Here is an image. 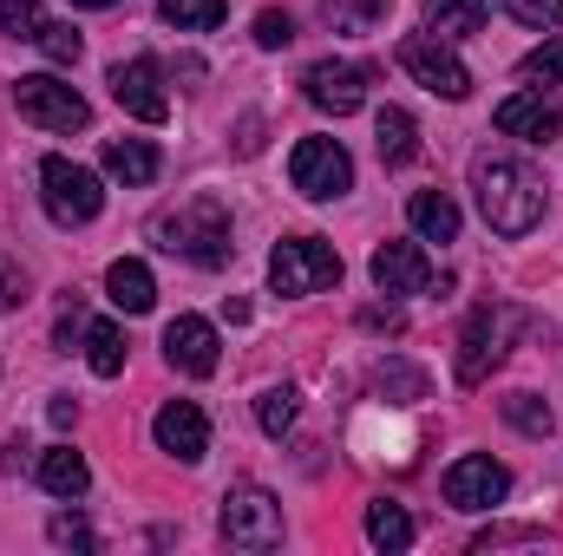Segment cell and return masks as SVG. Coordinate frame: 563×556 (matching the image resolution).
<instances>
[{"label":"cell","mask_w":563,"mask_h":556,"mask_svg":"<svg viewBox=\"0 0 563 556\" xmlns=\"http://www.w3.org/2000/svg\"><path fill=\"white\" fill-rule=\"evenodd\" d=\"M361 327H374V334H380V327H387V334H400L407 321H400V308H367V314H361Z\"/></svg>","instance_id":"cell-37"},{"label":"cell","mask_w":563,"mask_h":556,"mask_svg":"<svg viewBox=\"0 0 563 556\" xmlns=\"http://www.w3.org/2000/svg\"><path fill=\"white\" fill-rule=\"evenodd\" d=\"M518 73H525V79H563V40H544V46H531Z\"/></svg>","instance_id":"cell-33"},{"label":"cell","mask_w":563,"mask_h":556,"mask_svg":"<svg viewBox=\"0 0 563 556\" xmlns=\"http://www.w3.org/2000/svg\"><path fill=\"white\" fill-rule=\"evenodd\" d=\"M400 66L420 79L426 92H439V99H452V105L472 92V73L459 66V53H452L439 33H413V40H400Z\"/></svg>","instance_id":"cell-9"},{"label":"cell","mask_w":563,"mask_h":556,"mask_svg":"<svg viewBox=\"0 0 563 556\" xmlns=\"http://www.w3.org/2000/svg\"><path fill=\"white\" fill-rule=\"evenodd\" d=\"M505 491H511V471L492 452H465L445 465V504H459V511H492V504H505Z\"/></svg>","instance_id":"cell-10"},{"label":"cell","mask_w":563,"mask_h":556,"mask_svg":"<svg viewBox=\"0 0 563 556\" xmlns=\"http://www.w3.org/2000/svg\"><path fill=\"white\" fill-rule=\"evenodd\" d=\"M472 190H478V210H485V223L498 236H525L544 216V177L525 157H478L472 164Z\"/></svg>","instance_id":"cell-1"},{"label":"cell","mask_w":563,"mask_h":556,"mask_svg":"<svg viewBox=\"0 0 563 556\" xmlns=\"http://www.w3.org/2000/svg\"><path fill=\"white\" fill-rule=\"evenodd\" d=\"M295 413H301V393H295V387H269V393L256 400V425H263L269 438H282V432L295 425Z\"/></svg>","instance_id":"cell-27"},{"label":"cell","mask_w":563,"mask_h":556,"mask_svg":"<svg viewBox=\"0 0 563 556\" xmlns=\"http://www.w3.org/2000/svg\"><path fill=\"white\" fill-rule=\"evenodd\" d=\"M367 544H374V551H407V544H413V518H407L400 504H387V498L367 504Z\"/></svg>","instance_id":"cell-24"},{"label":"cell","mask_w":563,"mask_h":556,"mask_svg":"<svg viewBox=\"0 0 563 556\" xmlns=\"http://www.w3.org/2000/svg\"><path fill=\"white\" fill-rule=\"evenodd\" d=\"M269 281H276V294H321L341 281V256L321 236H282L269 256Z\"/></svg>","instance_id":"cell-6"},{"label":"cell","mask_w":563,"mask_h":556,"mask_svg":"<svg viewBox=\"0 0 563 556\" xmlns=\"http://www.w3.org/2000/svg\"><path fill=\"white\" fill-rule=\"evenodd\" d=\"M374 288L380 294H426L432 288V263L420 256V243H380L374 249Z\"/></svg>","instance_id":"cell-15"},{"label":"cell","mask_w":563,"mask_h":556,"mask_svg":"<svg viewBox=\"0 0 563 556\" xmlns=\"http://www.w3.org/2000/svg\"><path fill=\"white\" fill-rule=\"evenodd\" d=\"M106 294L125 308V314H144L151 301H157V281H151V269L144 263H132V256H119L112 269H106Z\"/></svg>","instance_id":"cell-20"},{"label":"cell","mask_w":563,"mask_h":556,"mask_svg":"<svg viewBox=\"0 0 563 556\" xmlns=\"http://www.w3.org/2000/svg\"><path fill=\"white\" fill-rule=\"evenodd\" d=\"M40 485H46L53 498H86L92 465H86L73 445H46V452H40Z\"/></svg>","instance_id":"cell-17"},{"label":"cell","mask_w":563,"mask_h":556,"mask_svg":"<svg viewBox=\"0 0 563 556\" xmlns=\"http://www.w3.org/2000/svg\"><path fill=\"white\" fill-rule=\"evenodd\" d=\"M13 105H20V119L40 125V132H86V125H92V105H86L66 79H53V73L20 79V86H13Z\"/></svg>","instance_id":"cell-8"},{"label":"cell","mask_w":563,"mask_h":556,"mask_svg":"<svg viewBox=\"0 0 563 556\" xmlns=\"http://www.w3.org/2000/svg\"><path fill=\"white\" fill-rule=\"evenodd\" d=\"M73 7H119V0H73Z\"/></svg>","instance_id":"cell-40"},{"label":"cell","mask_w":563,"mask_h":556,"mask_svg":"<svg viewBox=\"0 0 563 556\" xmlns=\"http://www.w3.org/2000/svg\"><path fill=\"white\" fill-rule=\"evenodd\" d=\"M288 40H295V20H288V13H276V7L256 13V46H263V53H282Z\"/></svg>","instance_id":"cell-34"},{"label":"cell","mask_w":563,"mask_h":556,"mask_svg":"<svg viewBox=\"0 0 563 556\" xmlns=\"http://www.w3.org/2000/svg\"><path fill=\"white\" fill-rule=\"evenodd\" d=\"M367 66H354V59H314L308 73H301V92H308V105L314 112H334V119H347V112H361V99H367Z\"/></svg>","instance_id":"cell-11"},{"label":"cell","mask_w":563,"mask_h":556,"mask_svg":"<svg viewBox=\"0 0 563 556\" xmlns=\"http://www.w3.org/2000/svg\"><path fill=\"white\" fill-rule=\"evenodd\" d=\"M505 419H511V425H518L525 438H544V432L558 425V413H551V407H544L538 393H511V400H505Z\"/></svg>","instance_id":"cell-28"},{"label":"cell","mask_w":563,"mask_h":556,"mask_svg":"<svg viewBox=\"0 0 563 556\" xmlns=\"http://www.w3.org/2000/svg\"><path fill=\"white\" fill-rule=\"evenodd\" d=\"M151 236H157V249H170V256H184V263H197V269H223V263L236 256V243H230V210H223L217 197H190V203L164 210V216L151 223Z\"/></svg>","instance_id":"cell-2"},{"label":"cell","mask_w":563,"mask_h":556,"mask_svg":"<svg viewBox=\"0 0 563 556\" xmlns=\"http://www.w3.org/2000/svg\"><path fill=\"white\" fill-rule=\"evenodd\" d=\"M112 99L144 119V125H164L170 119V99H164V66L157 59H119L112 66Z\"/></svg>","instance_id":"cell-12"},{"label":"cell","mask_w":563,"mask_h":556,"mask_svg":"<svg viewBox=\"0 0 563 556\" xmlns=\"http://www.w3.org/2000/svg\"><path fill=\"white\" fill-rule=\"evenodd\" d=\"M387 7L394 0H321V13H328L334 33H374L387 20Z\"/></svg>","instance_id":"cell-26"},{"label":"cell","mask_w":563,"mask_h":556,"mask_svg":"<svg viewBox=\"0 0 563 556\" xmlns=\"http://www.w3.org/2000/svg\"><path fill=\"white\" fill-rule=\"evenodd\" d=\"M498 132H505V138H525V144L558 138V105H551L544 92H511V99L498 105Z\"/></svg>","instance_id":"cell-16"},{"label":"cell","mask_w":563,"mask_h":556,"mask_svg":"<svg viewBox=\"0 0 563 556\" xmlns=\"http://www.w3.org/2000/svg\"><path fill=\"white\" fill-rule=\"evenodd\" d=\"M492 544H531V531H485V537H472V551H492Z\"/></svg>","instance_id":"cell-38"},{"label":"cell","mask_w":563,"mask_h":556,"mask_svg":"<svg viewBox=\"0 0 563 556\" xmlns=\"http://www.w3.org/2000/svg\"><path fill=\"white\" fill-rule=\"evenodd\" d=\"M0 33H7V40H40V33H46L40 0H0Z\"/></svg>","instance_id":"cell-29"},{"label":"cell","mask_w":563,"mask_h":556,"mask_svg":"<svg viewBox=\"0 0 563 556\" xmlns=\"http://www.w3.org/2000/svg\"><path fill=\"white\" fill-rule=\"evenodd\" d=\"M46 537H53V544H79V551H92V531H86V518H73V511H59V518L46 524Z\"/></svg>","instance_id":"cell-35"},{"label":"cell","mask_w":563,"mask_h":556,"mask_svg":"<svg viewBox=\"0 0 563 556\" xmlns=\"http://www.w3.org/2000/svg\"><path fill=\"white\" fill-rule=\"evenodd\" d=\"M20 301H26V281H20V269H7V263H0V314H7V308H20Z\"/></svg>","instance_id":"cell-36"},{"label":"cell","mask_w":563,"mask_h":556,"mask_svg":"<svg viewBox=\"0 0 563 556\" xmlns=\"http://www.w3.org/2000/svg\"><path fill=\"white\" fill-rule=\"evenodd\" d=\"M151 432H157V452H170L177 465H197V458L210 452V419H203L197 400H170Z\"/></svg>","instance_id":"cell-14"},{"label":"cell","mask_w":563,"mask_h":556,"mask_svg":"<svg viewBox=\"0 0 563 556\" xmlns=\"http://www.w3.org/2000/svg\"><path fill=\"white\" fill-rule=\"evenodd\" d=\"M33 46H40V53H46L53 66H73V59H79V33H73L66 20H46V33H40Z\"/></svg>","instance_id":"cell-30"},{"label":"cell","mask_w":563,"mask_h":556,"mask_svg":"<svg viewBox=\"0 0 563 556\" xmlns=\"http://www.w3.org/2000/svg\"><path fill=\"white\" fill-rule=\"evenodd\" d=\"M106 170L119 184H151L157 177V144L144 138H106Z\"/></svg>","instance_id":"cell-22"},{"label":"cell","mask_w":563,"mask_h":556,"mask_svg":"<svg viewBox=\"0 0 563 556\" xmlns=\"http://www.w3.org/2000/svg\"><path fill=\"white\" fill-rule=\"evenodd\" d=\"M164 360H170L177 374H190V380L217 374V327H210L203 314H177V321L164 327Z\"/></svg>","instance_id":"cell-13"},{"label":"cell","mask_w":563,"mask_h":556,"mask_svg":"<svg viewBox=\"0 0 563 556\" xmlns=\"http://www.w3.org/2000/svg\"><path fill=\"white\" fill-rule=\"evenodd\" d=\"M407 223L420 230V243H459V203L445 190H420L407 203Z\"/></svg>","instance_id":"cell-18"},{"label":"cell","mask_w":563,"mask_h":556,"mask_svg":"<svg viewBox=\"0 0 563 556\" xmlns=\"http://www.w3.org/2000/svg\"><path fill=\"white\" fill-rule=\"evenodd\" d=\"M511 334H518V308H472V321H465V334H459V360H452L459 387H485L492 367L505 360Z\"/></svg>","instance_id":"cell-4"},{"label":"cell","mask_w":563,"mask_h":556,"mask_svg":"<svg viewBox=\"0 0 563 556\" xmlns=\"http://www.w3.org/2000/svg\"><path fill=\"white\" fill-rule=\"evenodd\" d=\"M46 413H53V425H73V419H79V407H73V400H53Z\"/></svg>","instance_id":"cell-39"},{"label":"cell","mask_w":563,"mask_h":556,"mask_svg":"<svg viewBox=\"0 0 563 556\" xmlns=\"http://www.w3.org/2000/svg\"><path fill=\"white\" fill-rule=\"evenodd\" d=\"M86 360H92L99 380H119V374H125V334H119L112 321H92V327H86Z\"/></svg>","instance_id":"cell-23"},{"label":"cell","mask_w":563,"mask_h":556,"mask_svg":"<svg viewBox=\"0 0 563 556\" xmlns=\"http://www.w3.org/2000/svg\"><path fill=\"white\" fill-rule=\"evenodd\" d=\"M374 387H380V393H400V407H407V400H420V393H426V374H413V367H400V360H394V367H380V374H374Z\"/></svg>","instance_id":"cell-31"},{"label":"cell","mask_w":563,"mask_h":556,"mask_svg":"<svg viewBox=\"0 0 563 556\" xmlns=\"http://www.w3.org/2000/svg\"><path fill=\"white\" fill-rule=\"evenodd\" d=\"M374 138H380V157H387L394 170L420 157V125H413V112H400V105H387V112L374 119Z\"/></svg>","instance_id":"cell-21"},{"label":"cell","mask_w":563,"mask_h":556,"mask_svg":"<svg viewBox=\"0 0 563 556\" xmlns=\"http://www.w3.org/2000/svg\"><path fill=\"white\" fill-rule=\"evenodd\" d=\"M492 20V0H426V33L439 40H465Z\"/></svg>","instance_id":"cell-19"},{"label":"cell","mask_w":563,"mask_h":556,"mask_svg":"<svg viewBox=\"0 0 563 556\" xmlns=\"http://www.w3.org/2000/svg\"><path fill=\"white\" fill-rule=\"evenodd\" d=\"M505 13L511 20H525V26H563V0H505Z\"/></svg>","instance_id":"cell-32"},{"label":"cell","mask_w":563,"mask_h":556,"mask_svg":"<svg viewBox=\"0 0 563 556\" xmlns=\"http://www.w3.org/2000/svg\"><path fill=\"white\" fill-rule=\"evenodd\" d=\"M40 203H46V216H53L59 230H79V223H92V216L106 210V190H99V177H92L86 164L46 157V164H40Z\"/></svg>","instance_id":"cell-3"},{"label":"cell","mask_w":563,"mask_h":556,"mask_svg":"<svg viewBox=\"0 0 563 556\" xmlns=\"http://www.w3.org/2000/svg\"><path fill=\"white\" fill-rule=\"evenodd\" d=\"M288 177H295V190L308 203H334V197L354 190V157L334 138H301L288 151Z\"/></svg>","instance_id":"cell-7"},{"label":"cell","mask_w":563,"mask_h":556,"mask_svg":"<svg viewBox=\"0 0 563 556\" xmlns=\"http://www.w3.org/2000/svg\"><path fill=\"white\" fill-rule=\"evenodd\" d=\"M157 13H164V26H177V33H210V26H223V0H157Z\"/></svg>","instance_id":"cell-25"},{"label":"cell","mask_w":563,"mask_h":556,"mask_svg":"<svg viewBox=\"0 0 563 556\" xmlns=\"http://www.w3.org/2000/svg\"><path fill=\"white\" fill-rule=\"evenodd\" d=\"M217 531H223L230 551H276L282 544V504L263 485H236V491H223Z\"/></svg>","instance_id":"cell-5"}]
</instances>
